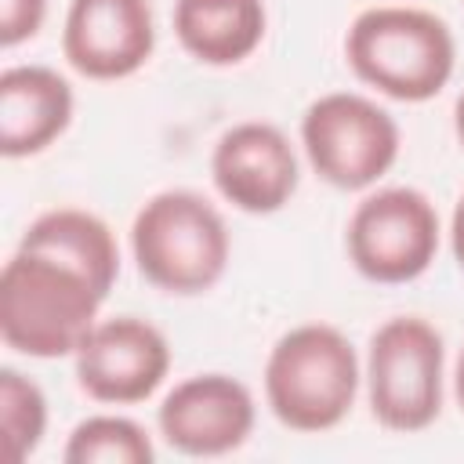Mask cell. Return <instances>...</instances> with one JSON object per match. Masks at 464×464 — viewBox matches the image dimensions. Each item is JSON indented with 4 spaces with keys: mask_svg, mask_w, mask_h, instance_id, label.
Here are the masks:
<instances>
[{
    "mask_svg": "<svg viewBox=\"0 0 464 464\" xmlns=\"http://www.w3.org/2000/svg\"><path fill=\"white\" fill-rule=\"evenodd\" d=\"M105 294L54 254L18 246L0 272V337L29 359L76 355Z\"/></svg>",
    "mask_w": 464,
    "mask_h": 464,
    "instance_id": "6da1fadb",
    "label": "cell"
},
{
    "mask_svg": "<svg viewBox=\"0 0 464 464\" xmlns=\"http://www.w3.org/2000/svg\"><path fill=\"white\" fill-rule=\"evenodd\" d=\"M352 72L392 102L435 98L457 65V44L446 18L424 7L377 4L355 14L344 36Z\"/></svg>",
    "mask_w": 464,
    "mask_h": 464,
    "instance_id": "7a4b0ae2",
    "label": "cell"
},
{
    "mask_svg": "<svg viewBox=\"0 0 464 464\" xmlns=\"http://www.w3.org/2000/svg\"><path fill=\"white\" fill-rule=\"evenodd\" d=\"M359 384L355 344L330 323L286 330L265 359V402L283 428L301 435L337 428L352 413Z\"/></svg>",
    "mask_w": 464,
    "mask_h": 464,
    "instance_id": "3957f363",
    "label": "cell"
},
{
    "mask_svg": "<svg viewBox=\"0 0 464 464\" xmlns=\"http://www.w3.org/2000/svg\"><path fill=\"white\" fill-rule=\"evenodd\" d=\"M130 254L145 283L163 294L192 297L218 286L228 268L232 239L221 210L207 196L167 188L149 196L134 214Z\"/></svg>",
    "mask_w": 464,
    "mask_h": 464,
    "instance_id": "277c9868",
    "label": "cell"
},
{
    "mask_svg": "<svg viewBox=\"0 0 464 464\" xmlns=\"http://www.w3.org/2000/svg\"><path fill=\"white\" fill-rule=\"evenodd\" d=\"M446 344L420 315H392L370 334L366 348V399L370 413L388 431H424L442 413Z\"/></svg>",
    "mask_w": 464,
    "mask_h": 464,
    "instance_id": "5b68a950",
    "label": "cell"
},
{
    "mask_svg": "<svg viewBox=\"0 0 464 464\" xmlns=\"http://www.w3.org/2000/svg\"><path fill=\"white\" fill-rule=\"evenodd\" d=\"M399 145L395 116L355 91H330L301 116V149L312 170L341 192L377 185L395 167Z\"/></svg>",
    "mask_w": 464,
    "mask_h": 464,
    "instance_id": "8992f818",
    "label": "cell"
},
{
    "mask_svg": "<svg viewBox=\"0 0 464 464\" xmlns=\"http://www.w3.org/2000/svg\"><path fill=\"white\" fill-rule=\"evenodd\" d=\"M439 210L413 185H388L355 203L344 232L348 261L370 283H413L439 254Z\"/></svg>",
    "mask_w": 464,
    "mask_h": 464,
    "instance_id": "52a82bcc",
    "label": "cell"
},
{
    "mask_svg": "<svg viewBox=\"0 0 464 464\" xmlns=\"http://www.w3.org/2000/svg\"><path fill=\"white\" fill-rule=\"evenodd\" d=\"M76 384L105 406H134L156 395L170 373V344L160 326L138 315L98 319L72 355Z\"/></svg>",
    "mask_w": 464,
    "mask_h": 464,
    "instance_id": "ba28073f",
    "label": "cell"
},
{
    "mask_svg": "<svg viewBox=\"0 0 464 464\" xmlns=\"http://www.w3.org/2000/svg\"><path fill=\"white\" fill-rule=\"evenodd\" d=\"M257 420L254 395L228 373H196L178 381L160 410L156 428L163 442L185 457H225L239 450Z\"/></svg>",
    "mask_w": 464,
    "mask_h": 464,
    "instance_id": "9c48e42d",
    "label": "cell"
},
{
    "mask_svg": "<svg viewBox=\"0 0 464 464\" xmlns=\"http://www.w3.org/2000/svg\"><path fill=\"white\" fill-rule=\"evenodd\" d=\"M210 178L225 203L261 218L290 203L301 181V163L276 123L243 120L218 138L210 152Z\"/></svg>",
    "mask_w": 464,
    "mask_h": 464,
    "instance_id": "30bf717a",
    "label": "cell"
},
{
    "mask_svg": "<svg viewBox=\"0 0 464 464\" xmlns=\"http://www.w3.org/2000/svg\"><path fill=\"white\" fill-rule=\"evenodd\" d=\"M156 51L149 0H69L62 54L87 80H127Z\"/></svg>",
    "mask_w": 464,
    "mask_h": 464,
    "instance_id": "8fae6325",
    "label": "cell"
},
{
    "mask_svg": "<svg viewBox=\"0 0 464 464\" xmlns=\"http://www.w3.org/2000/svg\"><path fill=\"white\" fill-rule=\"evenodd\" d=\"M72 87L51 65H11L0 72V152L36 156L72 123Z\"/></svg>",
    "mask_w": 464,
    "mask_h": 464,
    "instance_id": "7c38bea8",
    "label": "cell"
},
{
    "mask_svg": "<svg viewBox=\"0 0 464 464\" xmlns=\"http://www.w3.org/2000/svg\"><path fill=\"white\" fill-rule=\"evenodd\" d=\"M265 29V0H174V36L203 65L246 62Z\"/></svg>",
    "mask_w": 464,
    "mask_h": 464,
    "instance_id": "4fadbf2b",
    "label": "cell"
},
{
    "mask_svg": "<svg viewBox=\"0 0 464 464\" xmlns=\"http://www.w3.org/2000/svg\"><path fill=\"white\" fill-rule=\"evenodd\" d=\"M18 246L25 250H40V254H54L65 265L80 268L105 297L116 286L120 276V246L112 228L80 207H54L44 210L18 239Z\"/></svg>",
    "mask_w": 464,
    "mask_h": 464,
    "instance_id": "5bb4252c",
    "label": "cell"
},
{
    "mask_svg": "<svg viewBox=\"0 0 464 464\" xmlns=\"http://www.w3.org/2000/svg\"><path fill=\"white\" fill-rule=\"evenodd\" d=\"M62 460L65 464H152L156 446L138 420L120 413H94L69 431Z\"/></svg>",
    "mask_w": 464,
    "mask_h": 464,
    "instance_id": "9a60e30c",
    "label": "cell"
},
{
    "mask_svg": "<svg viewBox=\"0 0 464 464\" xmlns=\"http://www.w3.org/2000/svg\"><path fill=\"white\" fill-rule=\"evenodd\" d=\"M0 431L4 453L14 464L33 457L47 431V395L29 373L14 366L0 370Z\"/></svg>",
    "mask_w": 464,
    "mask_h": 464,
    "instance_id": "2e32d148",
    "label": "cell"
},
{
    "mask_svg": "<svg viewBox=\"0 0 464 464\" xmlns=\"http://www.w3.org/2000/svg\"><path fill=\"white\" fill-rule=\"evenodd\" d=\"M47 0H0V47H18L40 33Z\"/></svg>",
    "mask_w": 464,
    "mask_h": 464,
    "instance_id": "e0dca14e",
    "label": "cell"
},
{
    "mask_svg": "<svg viewBox=\"0 0 464 464\" xmlns=\"http://www.w3.org/2000/svg\"><path fill=\"white\" fill-rule=\"evenodd\" d=\"M450 246H453V257H457V265L464 272V196L457 199L453 218H450Z\"/></svg>",
    "mask_w": 464,
    "mask_h": 464,
    "instance_id": "ac0fdd59",
    "label": "cell"
},
{
    "mask_svg": "<svg viewBox=\"0 0 464 464\" xmlns=\"http://www.w3.org/2000/svg\"><path fill=\"white\" fill-rule=\"evenodd\" d=\"M453 395H457V406L464 410V348H460L457 366H453Z\"/></svg>",
    "mask_w": 464,
    "mask_h": 464,
    "instance_id": "d6986e66",
    "label": "cell"
},
{
    "mask_svg": "<svg viewBox=\"0 0 464 464\" xmlns=\"http://www.w3.org/2000/svg\"><path fill=\"white\" fill-rule=\"evenodd\" d=\"M453 130H457V138H460V145H464V91H460V98H457V105H453Z\"/></svg>",
    "mask_w": 464,
    "mask_h": 464,
    "instance_id": "ffe728a7",
    "label": "cell"
}]
</instances>
